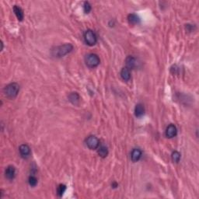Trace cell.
<instances>
[{
  "mask_svg": "<svg viewBox=\"0 0 199 199\" xmlns=\"http://www.w3.org/2000/svg\"><path fill=\"white\" fill-rule=\"evenodd\" d=\"M73 50V45L72 44H65L56 47L51 51V54L54 57L61 58L70 53Z\"/></svg>",
  "mask_w": 199,
  "mask_h": 199,
  "instance_id": "6da1fadb",
  "label": "cell"
},
{
  "mask_svg": "<svg viewBox=\"0 0 199 199\" xmlns=\"http://www.w3.org/2000/svg\"><path fill=\"white\" fill-rule=\"evenodd\" d=\"M3 91L8 98L13 99V98L17 97V96L18 95L19 91H20V86L17 82H11L5 87Z\"/></svg>",
  "mask_w": 199,
  "mask_h": 199,
  "instance_id": "7a4b0ae2",
  "label": "cell"
},
{
  "mask_svg": "<svg viewBox=\"0 0 199 199\" xmlns=\"http://www.w3.org/2000/svg\"><path fill=\"white\" fill-rule=\"evenodd\" d=\"M85 62L88 67L95 68L98 66L100 63V59L99 56L93 53H90L86 55Z\"/></svg>",
  "mask_w": 199,
  "mask_h": 199,
  "instance_id": "3957f363",
  "label": "cell"
},
{
  "mask_svg": "<svg viewBox=\"0 0 199 199\" xmlns=\"http://www.w3.org/2000/svg\"><path fill=\"white\" fill-rule=\"evenodd\" d=\"M84 40L86 43V45L90 46H93L97 42V38L96 34L92 30H87L84 32L83 34Z\"/></svg>",
  "mask_w": 199,
  "mask_h": 199,
  "instance_id": "277c9868",
  "label": "cell"
},
{
  "mask_svg": "<svg viewBox=\"0 0 199 199\" xmlns=\"http://www.w3.org/2000/svg\"><path fill=\"white\" fill-rule=\"evenodd\" d=\"M86 144L90 149L95 150L100 146V141L95 135H90L86 140Z\"/></svg>",
  "mask_w": 199,
  "mask_h": 199,
  "instance_id": "5b68a950",
  "label": "cell"
},
{
  "mask_svg": "<svg viewBox=\"0 0 199 199\" xmlns=\"http://www.w3.org/2000/svg\"><path fill=\"white\" fill-rule=\"evenodd\" d=\"M19 151H20V156L24 159H27L30 155V148L27 144H22L19 147Z\"/></svg>",
  "mask_w": 199,
  "mask_h": 199,
  "instance_id": "8992f818",
  "label": "cell"
},
{
  "mask_svg": "<svg viewBox=\"0 0 199 199\" xmlns=\"http://www.w3.org/2000/svg\"><path fill=\"white\" fill-rule=\"evenodd\" d=\"M177 129L176 128V126L174 124H170L167 126L166 129V132H165V135L167 138L171 139L174 138L177 135Z\"/></svg>",
  "mask_w": 199,
  "mask_h": 199,
  "instance_id": "52a82bcc",
  "label": "cell"
},
{
  "mask_svg": "<svg viewBox=\"0 0 199 199\" xmlns=\"http://www.w3.org/2000/svg\"><path fill=\"white\" fill-rule=\"evenodd\" d=\"M5 177L8 180H13L16 177V168L13 166H8L5 170Z\"/></svg>",
  "mask_w": 199,
  "mask_h": 199,
  "instance_id": "ba28073f",
  "label": "cell"
},
{
  "mask_svg": "<svg viewBox=\"0 0 199 199\" xmlns=\"http://www.w3.org/2000/svg\"><path fill=\"white\" fill-rule=\"evenodd\" d=\"M125 64L126 68H128V69H135L137 65L136 59L133 57V56H128L125 60Z\"/></svg>",
  "mask_w": 199,
  "mask_h": 199,
  "instance_id": "9c48e42d",
  "label": "cell"
},
{
  "mask_svg": "<svg viewBox=\"0 0 199 199\" xmlns=\"http://www.w3.org/2000/svg\"><path fill=\"white\" fill-rule=\"evenodd\" d=\"M142 153L139 149H134L132 151V153H131V160L134 163L138 162L142 157Z\"/></svg>",
  "mask_w": 199,
  "mask_h": 199,
  "instance_id": "30bf717a",
  "label": "cell"
},
{
  "mask_svg": "<svg viewBox=\"0 0 199 199\" xmlns=\"http://www.w3.org/2000/svg\"><path fill=\"white\" fill-rule=\"evenodd\" d=\"M69 100L72 103L73 105H79L80 102V97L78 93L76 92H73V93H71L70 94L68 97Z\"/></svg>",
  "mask_w": 199,
  "mask_h": 199,
  "instance_id": "8fae6325",
  "label": "cell"
},
{
  "mask_svg": "<svg viewBox=\"0 0 199 199\" xmlns=\"http://www.w3.org/2000/svg\"><path fill=\"white\" fill-rule=\"evenodd\" d=\"M121 77L122 78L123 80L126 81V82L130 80H131L130 69H128L126 67L123 68L121 71Z\"/></svg>",
  "mask_w": 199,
  "mask_h": 199,
  "instance_id": "7c38bea8",
  "label": "cell"
},
{
  "mask_svg": "<svg viewBox=\"0 0 199 199\" xmlns=\"http://www.w3.org/2000/svg\"><path fill=\"white\" fill-rule=\"evenodd\" d=\"M13 12H14V13H15V15L17 16L18 20L22 21L23 20H24V11H23V9H21L20 6H13Z\"/></svg>",
  "mask_w": 199,
  "mask_h": 199,
  "instance_id": "4fadbf2b",
  "label": "cell"
},
{
  "mask_svg": "<svg viewBox=\"0 0 199 199\" xmlns=\"http://www.w3.org/2000/svg\"><path fill=\"white\" fill-rule=\"evenodd\" d=\"M145 113V108L142 103H138L135 107V114L137 118L142 117Z\"/></svg>",
  "mask_w": 199,
  "mask_h": 199,
  "instance_id": "5bb4252c",
  "label": "cell"
},
{
  "mask_svg": "<svg viewBox=\"0 0 199 199\" xmlns=\"http://www.w3.org/2000/svg\"><path fill=\"white\" fill-rule=\"evenodd\" d=\"M128 20L129 24H138L140 23V18L135 13H131L129 14L128 17Z\"/></svg>",
  "mask_w": 199,
  "mask_h": 199,
  "instance_id": "9a60e30c",
  "label": "cell"
},
{
  "mask_svg": "<svg viewBox=\"0 0 199 199\" xmlns=\"http://www.w3.org/2000/svg\"><path fill=\"white\" fill-rule=\"evenodd\" d=\"M98 155L102 158H105L108 155V149L107 147L105 146V145H101V146L98 147L97 150Z\"/></svg>",
  "mask_w": 199,
  "mask_h": 199,
  "instance_id": "2e32d148",
  "label": "cell"
},
{
  "mask_svg": "<svg viewBox=\"0 0 199 199\" xmlns=\"http://www.w3.org/2000/svg\"><path fill=\"white\" fill-rule=\"evenodd\" d=\"M171 158H172V160L174 163H179L180 160H181V153L177 151L173 152L172 155H171Z\"/></svg>",
  "mask_w": 199,
  "mask_h": 199,
  "instance_id": "e0dca14e",
  "label": "cell"
},
{
  "mask_svg": "<svg viewBox=\"0 0 199 199\" xmlns=\"http://www.w3.org/2000/svg\"><path fill=\"white\" fill-rule=\"evenodd\" d=\"M28 183L29 184H30V186H31V187H35V186L38 184V179H37V177H35V176L31 175L29 177Z\"/></svg>",
  "mask_w": 199,
  "mask_h": 199,
  "instance_id": "ac0fdd59",
  "label": "cell"
},
{
  "mask_svg": "<svg viewBox=\"0 0 199 199\" xmlns=\"http://www.w3.org/2000/svg\"><path fill=\"white\" fill-rule=\"evenodd\" d=\"M66 190V186L65 184H60L57 188V194L59 197H61Z\"/></svg>",
  "mask_w": 199,
  "mask_h": 199,
  "instance_id": "d6986e66",
  "label": "cell"
},
{
  "mask_svg": "<svg viewBox=\"0 0 199 199\" xmlns=\"http://www.w3.org/2000/svg\"><path fill=\"white\" fill-rule=\"evenodd\" d=\"M92 7H91V5L90 4L89 2H85L83 3V10L85 12V13H89L91 11Z\"/></svg>",
  "mask_w": 199,
  "mask_h": 199,
  "instance_id": "ffe728a7",
  "label": "cell"
}]
</instances>
